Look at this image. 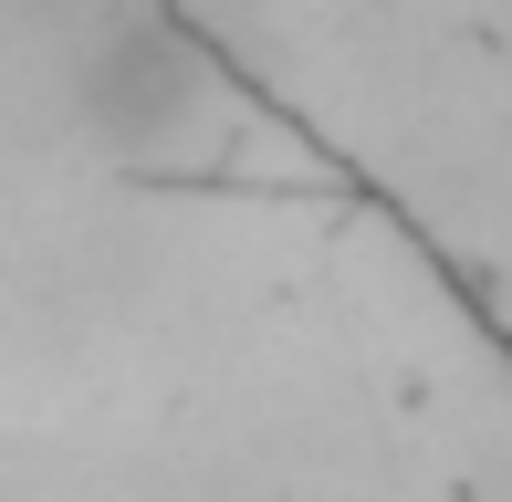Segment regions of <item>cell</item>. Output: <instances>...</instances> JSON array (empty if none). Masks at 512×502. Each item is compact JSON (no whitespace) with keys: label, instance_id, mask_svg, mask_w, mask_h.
Listing matches in <instances>:
<instances>
[{"label":"cell","instance_id":"6da1fadb","mask_svg":"<svg viewBox=\"0 0 512 502\" xmlns=\"http://www.w3.org/2000/svg\"><path fill=\"white\" fill-rule=\"evenodd\" d=\"M74 105H84V126H95L115 157H157V147H178V136H199V116H209V63L168 32V21L126 11V21H105V32L84 42Z\"/></svg>","mask_w":512,"mask_h":502}]
</instances>
